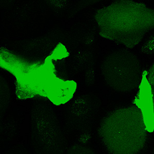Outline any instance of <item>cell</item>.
I'll list each match as a JSON object with an SVG mask.
<instances>
[{"label":"cell","instance_id":"cell-1","mask_svg":"<svg viewBox=\"0 0 154 154\" xmlns=\"http://www.w3.org/2000/svg\"><path fill=\"white\" fill-rule=\"evenodd\" d=\"M95 18L101 36L129 48L154 29V9L130 0L117 1L99 9Z\"/></svg>","mask_w":154,"mask_h":154},{"label":"cell","instance_id":"cell-2","mask_svg":"<svg viewBox=\"0 0 154 154\" xmlns=\"http://www.w3.org/2000/svg\"><path fill=\"white\" fill-rule=\"evenodd\" d=\"M98 135L110 154L138 153L147 139L142 110L132 105L109 112L100 123Z\"/></svg>","mask_w":154,"mask_h":154},{"label":"cell","instance_id":"cell-3","mask_svg":"<svg viewBox=\"0 0 154 154\" xmlns=\"http://www.w3.org/2000/svg\"><path fill=\"white\" fill-rule=\"evenodd\" d=\"M31 144L33 154H64L68 142L50 104L36 102L31 110Z\"/></svg>","mask_w":154,"mask_h":154},{"label":"cell","instance_id":"cell-4","mask_svg":"<svg viewBox=\"0 0 154 154\" xmlns=\"http://www.w3.org/2000/svg\"><path fill=\"white\" fill-rule=\"evenodd\" d=\"M101 69L107 84L117 91H131L138 88L142 81L140 61L127 49H118L109 54L102 63Z\"/></svg>","mask_w":154,"mask_h":154},{"label":"cell","instance_id":"cell-5","mask_svg":"<svg viewBox=\"0 0 154 154\" xmlns=\"http://www.w3.org/2000/svg\"><path fill=\"white\" fill-rule=\"evenodd\" d=\"M100 106V99L92 94L81 95L75 98L68 104L65 110L67 130L90 134Z\"/></svg>","mask_w":154,"mask_h":154},{"label":"cell","instance_id":"cell-6","mask_svg":"<svg viewBox=\"0 0 154 154\" xmlns=\"http://www.w3.org/2000/svg\"><path fill=\"white\" fill-rule=\"evenodd\" d=\"M92 65H94L93 54L88 51H77L72 54L67 61L68 71L71 75L86 70Z\"/></svg>","mask_w":154,"mask_h":154},{"label":"cell","instance_id":"cell-7","mask_svg":"<svg viewBox=\"0 0 154 154\" xmlns=\"http://www.w3.org/2000/svg\"><path fill=\"white\" fill-rule=\"evenodd\" d=\"M71 35L78 43L89 45L95 37V29L86 23H78L72 27Z\"/></svg>","mask_w":154,"mask_h":154},{"label":"cell","instance_id":"cell-8","mask_svg":"<svg viewBox=\"0 0 154 154\" xmlns=\"http://www.w3.org/2000/svg\"><path fill=\"white\" fill-rule=\"evenodd\" d=\"M0 91V119L1 124L3 123L4 116L9 106L11 100V91L5 80L1 77Z\"/></svg>","mask_w":154,"mask_h":154},{"label":"cell","instance_id":"cell-9","mask_svg":"<svg viewBox=\"0 0 154 154\" xmlns=\"http://www.w3.org/2000/svg\"><path fill=\"white\" fill-rule=\"evenodd\" d=\"M16 125L14 121L9 120L1 125V139L2 141L12 138L16 133Z\"/></svg>","mask_w":154,"mask_h":154},{"label":"cell","instance_id":"cell-10","mask_svg":"<svg viewBox=\"0 0 154 154\" xmlns=\"http://www.w3.org/2000/svg\"><path fill=\"white\" fill-rule=\"evenodd\" d=\"M66 154H96V153L90 147L75 144L68 147Z\"/></svg>","mask_w":154,"mask_h":154},{"label":"cell","instance_id":"cell-11","mask_svg":"<svg viewBox=\"0 0 154 154\" xmlns=\"http://www.w3.org/2000/svg\"><path fill=\"white\" fill-rule=\"evenodd\" d=\"M141 51L145 54H154V35L149 37L147 40L144 43Z\"/></svg>","mask_w":154,"mask_h":154},{"label":"cell","instance_id":"cell-12","mask_svg":"<svg viewBox=\"0 0 154 154\" xmlns=\"http://www.w3.org/2000/svg\"><path fill=\"white\" fill-rule=\"evenodd\" d=\"M4 154H30V153L24 145L18 144L8 149Z\"/></svg>","mask_w":154,"mask_h":154},{"label":"cell","instance_id":"cell-13","mask_svg":"<svg viewBox=\"0 0 154 154\" xmlns=\"http://www.w3.org/2000/svg\"><path fill=\"white\" fill-rule=\"evenodd\" d=\"M85 83L88 86H91L95 82V71L94 65L88 67L85 70Z\"/></svg>","mask_w":154,"mask_h":154},{"label":"cell","instance_id":"cell-14","mask_svg":"<svg viewBox=\"0 0 154 154\" xmlns=\"http://www.w3.org/2000/svg\"><path fill=\"white\" fill-rule=\"evenodd\" d=\"M149 88L150 89H149V99H150V101H151L152 109V114H153L154 118V88L150 86Z\"/></svg>","mask_w":154,"mask_h":154},{"label":"cell","instance_id":"cell-15","mask_svg":"<svg viewBox=\"0 0 154 154\" xmlns=\"http://www.w3.org/2000/svg\"><path fill=\"white\" fill-rule=\"evenodd\" d=\"M50 3L54 7L61 8L66 5V2L65 1H51Z\"/></svg>","mask_w":154,"mask_h":154}]
</instances>
